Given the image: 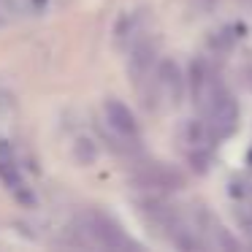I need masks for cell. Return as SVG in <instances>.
<instances>
[{
  "label": "cell",
  "instance_id": "obj_6",
  "mask_svg": "<svg viewBox=\"0 0 252 252\" xmlns=\"http://www.w3.org/2000/svg\"><path fill=\"white\" fill-rule=\"evenodd\" d=\"M217 133H214L212 122L203 117V120H187L179 130V141L185 144L187 152H195V149H212V144L217 141Z\"/></svg>",
  "mask_w": 252,
  "mask_h": 252
},
{
  "label": "cell",
  "instance_id": "obj_5",
  "mask_svg": "<svg viewBox=\"0 0 252 252\" xmlns=\"http://www.w3.org/2000/svg\"><path fill=\"white\" fill-rule=\"evenodd\" d=\"M103 114H106V125H109L111 133L138 141V122H136V117H133V111L127 109L122 100H114V98L106 100Z\"/></svg>",
  "mask_w": 252,
  "mask_h": 252
},
{
  "label": "cell",
  "instance_id": "obj_9",
  "mask_svg": "<svg viewBox=\"0 0 252 252\" xmlns=\"http://www.w3.org/2000/svg\"><path fill=\"white\" fill-rule=\"evenodd\" d=\"M95 158H98V144L93 138H76V144H73V160L79 165H90V163H95Z\"/></svg>",
  "mask_w": 252,
  "mask_h": 252
},
{
  "label": "cell",
  "instance_id": "obj_11",
  "mask_svg": "<svg viewBox=\"0 0 252 252\" xmlns=\"http://www.w3.org/2000/svg\"><path fill=\"white\" fill-rule=\"evenodd\" d=\"M239 222H241V228H244L247 239L252 241V212H250V209H247V212H241V214H239Z\"/></svg>",
  "mask_w": 252,
  "mask_h": 252
},
{
  "label": "cell",
  "instance_id": "obj_4",
  "mask_svg": "<svg viewBox=\"0 0 252 252\" xmlns=\"http://www.w3.org/2000/svg\"><path fill=\"white\" fill-rule=\"evenodd\" d=\"M203 117L212 122L214 133L222 138V136H230V133L236 130V125H239V106H236L233 95H230L228 90H222V95L217 98V103H214Z\"/></svg>",
  "mask_w": 252,
  "mask_h": 252
},
{
  "label": "cell",
  "instance_id": "obj_12",
  "mask_svg": "<svg viewBox=\"0 0 252 252\" xmlns=\"http://www.w3.org/2000/svg\"><path fill=\"white\" fill-rule=\"evenodd\" d=\"M241 73H244V82L252 87V57H247V63H244V68H241Z\"/></svg>",
  "mask_w": 252,
  "mask_h": 252
},
{
  "label": "cell",
  "instance_id": "obj_7",
  "mask_svg": "<svg viewBox=\"0 0 252 252\" xmlns=\"http://www.w3.org/2000/svg\"><path fill=\"white\" fill-rule=\"evenodd\" d=\"M136 185H141V190H152V192H165L174 190V187L182 185V176L176 171H171L168 165H152V168H144L141 174L136 176Z\"/></svg>",
  "mask_w": 252,
  "mask_h": 252
},
{
  "label": "cell",
  "instance_id": "obj_2",
  "mask_svg": "<svg viewBox=\"0 0 252 252\" xmlns=\"http://www.w3.org/2000/svg\"><path fill=\"white\" fill-rule=\"evenodd\" d=\"M82 233H87L95 244L111 247V250H117V247H133L130 239L122 233L120 225L111 222L109 217H103V214H90V217H84L82 220Z\"/></svg>",
  "mask_w": 252,
  "mask_h": 252
},
{
  "label": "cell",
  "instance_id": "obj_10",
  "mask_svg": "<svg viewBox=\"0 0 252 252\" xmlns=\"http://www.w3.org/2000/svg\"><path fill=\"white\" fill-rule=\"evenodd\" d=\"M209 247H214V250H239V241H236L225 228H220V225L214 222L212 230H209Z\"/></svg>",
  "mask_w": 252,
  "mask_h": 252
},
{
  "label": "cell",
  "instance_id": "obj_3",
  "mask_svg": "<svg viewBox=\"0 0 252 252\" xmlns=\"http://www.w3.org/2000/svg\"><path fill=\"white\" fill-rule=\"evenodd\" d=\"M155 87H158L160 100H165V106H176L185 95V76H182L179 65L174 60H163L155 71Z\"/></svg>",
  "mask_w": 252,
  "mask_h": 252
},
{
  "label": "cell",
  "instance_id": "obj_8",
  "mask_svg": "<svg viewBox=\"0 0 252 252\" xmlns=\"http://www.w3.org/2000/svg\"><path fill=\"white\" fill-rule=\"evenodd\" d=\"M141 22H144V17L138 11L125 14V17L114 25V41H117V46L136 44V41L141 38V35H138V33H141Z\"/></svg>",
  "mask_w": 252,
  "mask_h": 252
},
{
  "label": "cell",
  "instance_id": "obj_1",
  "mask_svg": "<svg viewBox=\"0 0 252 252\" xmlns=\"http://www.w3.org/2000/svg\"><path fill=\"white\" fill-rule=\"evenodd\" d=\"M158 60V52H155V44L149 38H138L136 44L130 46V60H127V71H130V79L136 84V90H144L147 84L155 82V65Z\"/></svg>",
  "mask_w": 252,
  "mask_h": 252
}]
</instances>
